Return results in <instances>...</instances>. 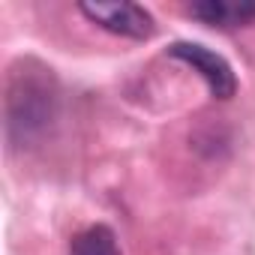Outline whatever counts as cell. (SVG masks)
I'll return each instance as SVG.
<instances>
[{"label": "cell", "mask_w": 255, "mask_h": 255, "mask_svg": "<svg viewBox=\"0 0 255 255\" xmlns=\"http://www.w3.org/2000/svg\"><path fill=\"white\" fill-rule=\"evenodd\" d=\"M57 93L51 69L36 63H18L6 84V138L15 147L36 141L54 120Z\"/></svg>", "instance_id": "cell-1"}, {"label": "cell", "mask_w": 255, "mask_h": 255, "mask_svg": "<svg viewBox=\"0 0 255 255\" xmlns=\"http://www.w3.org/2000/svg\"><path fill=\"white\" fill-rule=\"evenodd\" d=\"M81 15L93 24H99L102 30L114 33V36H126V39H150L156 33V21L153 15L129 0L120 3H78Z\"/></svg>", "instance_id": "cell-2"}, {"label": "cell", "mask_w": 255, "mask_h": 255, "mask_svg": "<svg viewBox=\"0 0 255 255\" xmlns=\"http://www.w3.org/2000/svg\"><path fill=\"white\" fill-rule=\"evenodd\" d=\"M168 54L177 57V60H183V63H189L207 81V87H210V93L216 99H231L237 93V75H234L231 63L222 54L210 51L207 45H198V42H174L168 48Z\"/></svg>", "instance_id": "cell-3"}, {"label": "cell", "mask_w": 255, "mask_h": 255, "mask_svg": "<svg viewBox=\"0 0 255 255\" xmlns=\"http://www.w3.org/2000/svg\"><path fill=\"white\" fill-rule=\"evenodd\" d=\"M189 15L210 27H240L255 18V3H231V0H201L189 6Z\"/></svg>", "instance_id": "cell-4"}, {"label": "cell", "mask_w": 255, "mask_h": 255, "mask_svg": "<svg viewBox=\"0 0 255 255\" xmlns=\"http://www.w3.org/2000/svg\"><path fill=\"white\" fill-rule=\"evenodd\" d=\"M69 255H120L117 246V234L108 225H90L84 231H78L69 243Z\"/></svg>", "instance_id": "cell-5"}]
</instances>
